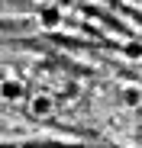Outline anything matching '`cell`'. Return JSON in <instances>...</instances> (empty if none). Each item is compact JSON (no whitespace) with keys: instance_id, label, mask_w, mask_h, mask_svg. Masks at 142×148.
<instances>
[{"instance_id":"277c9868","label":"cell","mask_w":142,"mask_h":148,"mask_svg":"<svg viewBox=\"0 0 142 148\" xmlns=\"http://www.w3.org/2000/svg\"><path fill=\"white\" fill-rule=\"evenodd\" d=\"M19 93H23V87L16 81H3V97H7V100H16Z\"/></svg>"},{"instance_id":"6da1fadb","label":"cell","mask_w":142,"mask_h":148,"mask_svg":"<svg viewBox=\"0 0 142 148\" xmlns=\"http://www.w3.org/2000/svg\"><path fill=\"white\" fill-rule=\"evenodd\" d=\"M29 113H32V116H45V113H52V97L36 93L32 100H29Z\"/></svg>"},{"instance_id":"3957f363","label":"cell","mask_w":142,"mask_h":148,"mask_svg":"<svg viewBox=\"0 0 142 148\" xmlns=\"http://www.w3.org/2000/svg\"><path fill=\"white\" fill-rule=\"evenodd\" d=\"M58 19H61V13H58L55 7L42 10V26H45V29H55V26H58Z\"/></svg>"},{"instance_id":"7a4b0ae2","label":"cell","mask_w":142,"mask_h":148,"mask_svg":"<svg viewBox=\"0 0 142 148\" xmlns=\"http://www.w3.org/2000/svg\"><path fill=\"white\" fill-rule=\"evenodd\" d=\"M123 100H126L129 106H142V87H139V84H126V87H123Z\"/></svg>"}]
</instances>
